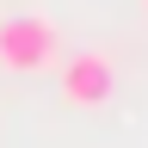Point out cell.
Here are the masks:
<instances>
[{
	"instance_id": "obj_1",
	"label": "cell",
	"mask_w": 148,
	"mask_h": 148,
	"mask_svg": "<svg viewBox=\"0 0 148 148\" xmlns=\"http://www.w3.org/2000/svg\"><path fill=\"white\" fill-rule=\"evenodd\" d=\"M56 62V25L49 18H0V68L37 74Z\"/></svg>"
},
{
	"instance_id": "obj_2",
	"label": "cell",
	"mask_w": 148,
	"mask_h": 148,
	"mask_svg": "<svg viewBox=\"0 0 148 148\" xmlns=\"http://www.w3.org/2000/svg\"><path fill=\"white\" fill-rule=\"evenodd\" d=\"M111 86H117V68H111V56H99V49L74 56V62L62 68V99H68V105H80V111L105 105V99H111Z\"/></svg>"
},
{
	"instance_id": "obj_3",
	"label": "cell",
	"mask_w": 148,
	"mask_h": 148,
	"mask_svg": "<svg viewBox=\"0 0 148 148\" xmlns=\"http://www.w3.org/2000/svg\"><path fill=\"white\" fill-rule=\"evenodd\" d=\"M142 6H148V0H142Z\"/></svg>"
}]
</instances>
